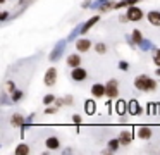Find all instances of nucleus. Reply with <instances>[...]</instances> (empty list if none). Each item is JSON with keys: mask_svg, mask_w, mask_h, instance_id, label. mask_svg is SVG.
Wrapping results in <instances>:
<instances>
[{"mask_svg": "<svg viewBox=\"0 0 160 155\" xmlns=\"http://www.w3.org/2000/svg\"><path fill=\"white\" fill-rule=\"evenodd\" d=\"M7 93H9V91L2 93V103H4V105H9V96H7Z\"/></svg>", "mask_w": 160, "mask_h": 155, "instance_id": "72a5a7b5", "label": "nucleus"}, {"mask_svg": "<svg viewBox=\"0 0 160 155\" xmlns=\"http://www.w3.org/2000/svg\"><path fill=\"white\" fill-rule=\"evenodd\" d=\"M117 138H119V141H121L122 147H129L131 141H132V133L131 131H121Z\"/></svg>", "mask_w": 160, "mask_h": 155, "instance_id": "9b49d317", "label": "nucleus"}, {"mask_svg": "<svg viewBox=\"0 0 160 155\" xmlns=\"http://www.w3.org/2000/svg\"><path fill=\"white\" fill-rule=\"evenodd\" d=\"M57 110H59V107H57V105L47 107V109H45V114H47V116H50V114H57Z\"/></svg>", "mask_w": 160, "mask_h": 155, "instance_id": "c85d7f7f", "label": "nucleus"}, {"mask_svg": "<svg viewBox=\"0 0 160 155\" xmlns=\"http://www.w3.org/2000/svg\"><path fill=\"white\" fill-rule=\"evenodd\" d=\"M43 83L47 86H53L57 83V69L55 67H48L45 72V78H43Z\"/></svg>", "mask_w": 160, "mask_h": 155, "instance_id": "39448f33", "label": "nucleus"}, {"mask_svg": "<svg viewBox=\"0 0 160 155\" xmlns=\"http://www.w3.org/2000/svg\"><path fill=\"white\" fill-rule=\"evenodd\" d=\"M24 122H26V117H22L21 114L16 112V114H12V116H11V126L12 127H21Z\"/></svg>", "mask_w": 160, "mask_h": 155, "instance_id": "dca6fc26", "label": "nucleus"}, {"mask_svg": "<svg viewBox=\"0 0 160 155\" xmlns=\"http://www.w3.org/2000/svg\"><path fill=\"white\" fill-rule=\"evenodd\" d=\"M150 47H152V43H150L148 40H143V43L139 45V48H141V50H148Z\"/></svg>", "mask_w": 160, "mask_h": 155, "instance_id": "7c9ffc66", "label": "nucleus"}, {"mask_svg": "<svg viewBox=\"0 0 160 155\" xmlns=\"http://www.w3.org/2000/svg\"><path fill=\"white\" fill-rule=\"evenodd\" d=\"M95 52L100 55H103L105 52H107V43H103V41H98V43H95Z\"/></svg>", "mask_w": 160, "mask_h": 155, "instance_id": "5701e85b", "label": "nucleus"}, {"mask_svg": "<svg viewBox=\"0 0 160 155\" xmlns=\"http://www.w3.org/2000/svg\"><path fill=\"white\" fill-rule=\"evenodd\" d=\"M62 153H72V148H71V147H69V148H66V150H64Z\"/></svg>", "mask_w": 160, "mask_h": 155, "instance_id": "4c0bfd02", "label": "nucleus"}, {"mask_svg": "<svg viewBox=\"0 0 160 155\" xmlns=\"http://www.w3.org/2000/svg\"><path fill=\"white\" fill-rule=\"evenodd\" d=\"M91 95H93L95 98L107 96V88H105V85H102V83H95V85L91 86Z\"/></svg>", "mask_w": 160, "mask_h": 155, "instance_id": "6e6552de", "label": "nucleus"}, {"mask_svg": "<svg viewBox=\"0 0 160 155\" xmlns=\"http://www.w3.org/2000/svg\"><path fill=\"white\" fill-rule=\"evenodd\" d=\"M53 102H55V95H52V93L43 96V105H52Z\"/></svg>", "mask_w": 160, "mask_h": 155, "instance_id": "b1692460", "label": "nucleus"}, {"mask_svg": "<svg viewBox=\"0 0 160 155\" xmlns=\"http://www.w3.org/2000/svg\"><path fill=\"white\" fill-rule=\"evenodd\" d=\"M153 64L160 67V48H155V52H153Z\"/></svg>", "mask_w": 160, "mask_h": 155, "instance_id": "a878e982", "label": "nucleus"}, {"mask_svg": "<svg viewBox=\"0 0 160 155\" xmlns=\"http://www.w3.org/2000/svg\"><path fill=\"white\" fill-rule=\"evenodd\" d=\"M146 19H148V23L152 24V26L160 28V12L158 10H150V12L146 14Z\"/></svg>", "mask_w": 160, "mask_h": 155, "instance_id": "f8f14e48", "label": "nucleus"}, {"mask_svg": "<svg viewBox=\"0 0 160 155\" xmlns=\"http://www.w3.org/2000/svg\"><path fill=\"white\" fill-rule=\"evenodd\" d=\"M136 133H138V138H141V140H152V136H153L152 127H148V126H139L136 129Z\"/></svg>", "mask_w": 160, "mask_h": 155, "instance_id": "9d476101", "label": "nucleus"}, {"mask_svg": "<svg viewBox=\"0 0 160 155\" xmlns=\"http://www.w3.org/2000/svg\"><path fill=\"white\" fill-rule=\"evenodd\" d=\"M33 119H35V114H29V116L26 117V124H31V122H33Z\"/></svg>", "mask_w": 160, "mask_h": 155, "instance_id": "f704fd0d", "label": "nucleus"}, {"mask_svg": "<svg viewBox=\"0 0 160 155\" xmlns=\"http://www.w3.org/2000/svg\"><path fill=\"white\" fill-rule=\"evenodd\" d=\"M91 5V2H90V0H86V2H83V3H81V7H84V9H86V7H90Z\"/></svg>", "mask_w": 160, "mask_h": 155, "instance_id": "e433bc0d", "label": "nucleus"}, {"mask_svg": "<svg viewBox=\"0 0 160 155\" xmlns=\"http://www.w3.org/2000/svg\"><path fill=\"white\" fill-rule=\"evenodd\" d=\"M91 47H93V43H91V40H88V38H79V40H76V50L79 52H88L91 50Z\"/></svg>", "mask_w": 160, "mask_h": 155, "instance_id": "423d86ee", "label": "nucleus"}, {"mask_svg": "<svg viewBox=\"0 0 160 155\" xmlns=\"http://www.w3.org/2000/svg\"><path fill=\"white\" fill-rule=\"evenodd\" d=\"M98 21H100V16H93V17H90V19H88L86 23H84L83 26H81V34H86L88 31H90L91 28H93L95 24L98 23Z\"/></svg>", "mask_w": 160, "mask_h": 155, "instance_id": "ddd939ff", "label": "nucleus"}, {"mask_svg": "<svg viewBox=\"0 0 160 155\" xmlns=\"http://www.w3.org/2000/svg\"><path fill=\"white\" fill-rule=\"evenodd\" d=\"M107 147L108 148H107V150H103V153H114V152H117L122 145H121V141H119V138H114V140H110L107 143Z\"/></svg>", "mask_w": 160, "mask_h": 155, "instance_id": "2eb2a0df", "label": "nucleus"}, {"mask_svg": "<svg viewBox=\"0 0 160 155\" xmlns=\"http://www.w3.org/2000/svg\"><path fill=\"white\" fill-rule=\"evenodd\" d=\"M24 2H26V0H18V5H22Z\"/></svg>", "mask_w": 160, "mask_h": 155, "instance_id": "58836bf2", "label": "nucleus"}, {"mask_svg": "<svg viewBox=\"0 0 160 155\" xmlns=\"http://www.w3.org/2000/svg\"><path fill=\"white\" fill-rule=\"evenodd\" d=\"M0 3H5V0H0Z\"/></svg>", "mask_w": 160, "mask_h": 155, "instance_id": "a19ab883", "label": "nucleus"}, {"mask_svg": "<svg viewBox=\"0 0 160 155\" xmlns=\"http://www.w3.org/2000/svg\"><path fill=\"white\" fill-rule=\"evenodd\" d=\"M126 16H128V19L131 21V23H139L145 14H143V10L139 9L138 5H131V7H128V10H126Z\"/></svg>", "mask_w": 160, "mask_h": 155, "instance_id": "f03ea898", "label": "nucleus"}, {"mask_svg": "<svg viewBox=\"0 0 160 155\" xmlns=\"http://www.w3.org/2000/svg\"><path fill=\"white\" fill-rule=\"evenodd\" d=\"M71 119H72V122L76 124V126H81V124H83V117H81L79 114H74V116L71 117Z\"/></svg>", "mask_w": 160, "mask_h": 155, "instance_id": "bb28decb", "label": "nucleus"}, {"mask_svg": "<svg viewBox=\"0 0 160 155\" xmlns=\"http://www.w3.org/2000/svg\"><path fill=\"white\" fill-rule=\"evenodd\" d=\"M128 107H129L128 102H124V100H117V103H115V112H117L119 116H124V114L128 112Z\"/></svg>", "mask_w": 160, "mask_h": 155, "instance_id": "f3484780", "label": "nucleus"}, {"mask_svg": "<svg viewBox=\"0 0 160 155\" xmlns=\"http://www.w3.org/2000/svg\"><path fill=\"white\" fill-rule=\"evenodd\" d=\"M64 102H66V105H72L74 103V96L72 95H64Z\"/></svg>", "mask_w": 160, "mask_h": 155, "instance_id": "cd10ccee", "label": "nucleus"}, {"mask_svg": "<svg viewBox=\"0 0 160 155\" xmlns=\"http://www.w3.org/2000/svg\"><path fill=\"white\" fill-rule=\"evenodd\" d=\"M66 62H67V67L74 69V67H79V65L83 64V59H81L79 54H69L66 59Z\"/></svg>", "mask_w": 160, "mask_h": 155, "instance_id": "0eeeda50", "label": "nucleus"}, {"mask_svg": "<svg viewBox=\"0 0 160 155\" xmlns=\"http://www.w3.org/2000/svg\"><path fill=\"white\" fill-rule=\"evenodd\" d=\"M7 19H9V12H7V10H4V12L0 14V23H5Z\"/></svg>", "mask_w": 160, "mask_h": 155, "instance_id": "473e14b6", "label": "nucleus"}, {"mask_svg": "<svg viewBox=\"0 0 160 155\" xmlns=\"http://www.w3.org/2000/svg\"><path fill=\"white\" fill-rule=\"evenodd\" d=\"M22 98H24V91H22V90H16V91L11 93V102H12V103L21 102Z\"/></svg>", "mask_w": 160, "mask_h": 155, "instance_id": "aec40b11", "label": "nucleus"}, {"mask_svg": "<svg viewBox=\"0 0 160 155\" xmlns=\"http://www.w3.org/2000/svg\"><path fill=\"white\" fill-rule=\"evenodd\" d=\"M155 74H157V76H160V67H157V71H155Z\"/></svg>", "mask_w": 160, "mask_h": 155, "instance_id": "ea45409f", "label": "nucleus"}, {"mask_svg": "<svg viewBox=\"0 0 160 155\" xmlns=\"http://www.w3.org/2000/svg\"><path fill=\"white\" fill-rule=\"evenodd\" d=\"M84 110H86L88 116H93L95 114V102L93 100H86L84 102Z\"/></svg>", "mask_w": 160, "mask_h": 155, "instance_id": "4be33fe9", "label": "nucleus"}, {"mask_svg": "<svg viewBox=\"0 0 160 155\" xmlns=\"http://www.w3.org/2000/svg\"><path fill=\"white\" fill-rule=\"evenodd\" d=\"M86 78H88V71L83 67V65H79V67H74L72 71H71V79H72V81H76V83L86 81Z\"/></svg>", "mask_w": 160, "mask_h": 155, "instance_id": "7ed1b4c3", "label": "nucleus"}, {"mask_svg": "<svg viewBox=\"0 0 160 155\" xmlns=\"http://www.w3.org/2000/svg\"><path fill=\"white\" fill-rule=\"evenodd\" d=\"M53 105H57L59 109H60L62 105H66V102H64V96H62V98H55V102H53Z\"/></svg>", "mask_w": 160, "mask_h": 155, "instance_id": "2f4dec72", "label": "nucleus"}, {"mask_svg": "<svg viewBox=\"0 0 160 155\" xmlns=\"http://www.w3.org/2000/svg\"><path fill=\"white\" fill-rule=\"evenodd\" d=\"M141 0H121V2L115 3V9H124V7H131V5H136L139 3Z\"/></svg>", "mask_w": 160, "mask_h": 155, "instance_id": "a211bd4d", "label": "nucleus"}, {"mask_svg": "<svg viewBox=\"0 0 160 155\" xmlns=\"http://www.w3.org/2000/svg\"><path fill=\"white\" fill-rule=\"evenodd\" d=\"M119 69H121V71H129V62L121 60V62H119Z\"/></svg>", "mask_w": 160, "mask_h": 155, "instance_id": "c756f323", "label": "nucleus"}, {"mask_svg": "<svg viewBox=\"0 0 160 155\" xmlns=\"http://www.w3.org/2000/svg\"><path fill=\"white\" fill-rule=\"evenodd\" d=\"M131 36H132V41H134V43L138 45V47L143 43V40H145V38H143V33H141L139 29H132Z\"/></svg>", "mask_w": 160, "mask_h": 155, "instance_id": "412c9836", "label": "nucleus"}, {"mask_svg": "<svg viewBox=\"0 0 160 155\" xmlns=\"http://www.w3.org/2000/svg\"><path fill=\"white\" fill-rule=\"evenodd\" d=\"M134 88L139 90V91H155L157 90V81L153 78H150V76L146 74H139L134 78Z\"/></svg>", "mask_w": 160, "mask_h": 155, "instance_id": "f257e3e1", "label": "nucleus"}, {"mask_svg": "<svg viewBox=\"0 0 160 155\" xmlns=\"http://www.w3.org/2000/svg\"><path fill=\"white\" fill-rule=\"evenodd\" d=\"M119 21H121V23H124V24H126V23H128L129 19H128V16H119Z\"/></svg>", "mask_w": 160, "mask_h": 155, "instance_id": "c9c22d12", "label": "nucleus"}, {"mask_svg": "<svg viewBox=\"0 0 160 155\" xmlns=\"http://www.w3.org/2000/svg\"><path fill=\"white\" fill-rule=\"evenodd\" d=\"M129 107H128V112L131 114V116H139V114L143 112L141 105L138 103V100H131V102H128Z\"/></svg>", "mask_w": 160, "mask_h": 155, "instance_id": "4468645a", "label": "nucleus"}, {"mask_svg": "<svg viewBox=\"0 0 160 155\" xmlns=\"http://www.w3.org/2000/svg\"><path fill=\"white\" fill-rule=\"evenodd\" d=\"M29 152H31V148H29L26 143H21V145H18V147H16L14 153L16 155H28Z\"/></svg>", "mask_w": 160, "mask_h": 155, "instance_id": "6ab92c4d", "label": "nucleus"}, {"mask_svg": "<svg viewBox=\"0 0 160 155\" xmlns=\"http://www.w3.org/2000/svg\"><path fill=\"white\" fill-rule=\"evenodd\" d=\"M5 90H7V91H9V95H11L12 91H16V90H18V88H16V83L12 81V79L5 81Z\"/></svg>", "mask_w": 160, "mask_h": 155, "instance_id": "393cba45", "label": "nucleus"}, {"mask_svg": "<svg viewBox=\"0 0 160 155\" xmlns=\"http://www.w3.org/2000/svg\"><path fill=\"white\" fill-rule=\"evenodd\" d=\"M105 88H107V96L108 98H119V83H117V79H108L107 85H105Z\"/></svg>", "mask_w": 160, "mask_h": 155, "instance_id": "20e7f679", "label": "nucleus"}, {"mask_svg": "<svg viewBox=\"0 0 160 155\" xmlns=\"http://www.w3.org/2000/svg\"><path fill=\"white\" fill-rule=\"evenodd\" d=\"M45 147H47V150H48V152H55V150H59V148H60V140L57 136H48L45 140Z\"/></svg>", "mask_w": 160, "mask_h": 155, "instance_id": "1a4fd4ad", "label": "nucleus"}]
</instances>
